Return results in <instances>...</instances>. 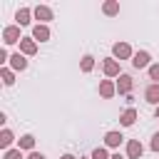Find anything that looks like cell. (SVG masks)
<instances>
[{
	"mask_svg": "<svg viewBox=\"0 0 159 159\" xmlns=\"http://www.w3.org/2000/svg\"><path fill=\"white\" fill-rule=\"evenodd\" d=\"M2 40H5V45H12V42H20L22 37H20V27H5L2 30Z\"/></svg>",
	"mask_w": 159,
	"mask_h": 159,
	"instance_id": "6da1fadb",
	"label": "cell"
},
{
	"mask_svg": "<svg viewBox=\"0 0 159 159\" xmlns=\"http://www.w3.org/2000/svg\"><path fill=\"white\" fill-rule=\"evenodd\" d=\"M144 99H147L149 104H157V107H159V82H154V84H149V87L144 89Z\"/></svg>",
	"mask_w": 159,
	"mask_h": 159,
	"instance_id": "7a4b0ae2",
	"label": "cell"
},
{
	"mask_svg": "<svg viewBox=\"0 0 159 159\" xmlns=\"http://www.w3.org/2000/svg\"><path fill=\"white\" fill-rule=\"evenodd\" d=\"M142 154H144V147L139 144V139H132V142L127 144V157H129V159H139Z\"/></svg>",
	"mask_w": 159,
	"mask_h": 159,
	"instance_id": "3957f363",
	"label": "cell"
},
{
	"mask_svg": "<svg viewBox=\"0 0 159 159\" xmlns=\"http://www.w3.org/2000/svg\"><path fill=\"white\" fill-rule=\"evenodd\" d=\"M20 50H22L25 55H35V52H37V42H35L32 37H22V40H20Z\"/></svg>",
	"mask_w": 159,
	"mask_h": 159,
	"instance_id": "277c9868",
	"label": "cell"
},
{
	"mask_svg": "<svg viewBox=\"0 0 159 159\" xmlns=\"http://www.w3.org/2000/svg\"><path fill=\"white\" fill-rule=\"evenodd\" d=\"M132 55V47L127 45V42H117L114 45V57H119V60H127Z\"/></svg>",
	"mask_w": 159,
	"mask_h": 159,
	"instance_id": "5b68a950",
	"label": "cell"
},
{
	"mask_svg": "<svg viewBox=\"0 0 159 159\" xmlns=\"http://www.w3.org/2000/svg\"><path fill=\"white\" fill-rule=\"evenodd\" d=\"M132 89V77L129 75H119V82H117V92L119 94H127Z\"/></svg>",
	"mask_w": 159,
	"mask_h": 159,
	"instance_id": "8992f818",
	"label": "cell"
},
{
	"mask_svg": "<svg viewBox=\"0 0 159 159\" xmlns=\"http://www.w3.org/2000/svg\"><path fill=\"white\" fill-rule=\"evenodd\" d=\"M35 17L42 20V22H47V20H52V10H50L47 5H37V7H35Z\"/></svg>",
	"mask_w": 159,
	"mask_h": 159,
	"instance_id": "52a82bcc",
	"label": "cell"
},
{
	"mask_svg": "<svg viewBox=\"0 0 159 159\" xmlns=\"http://www.w3.org/2000/svg\"><path fill=\"white\" fill-rule=\"evenodd\" d=\"M32 40H40V42L50 40V30H47L45 25H35V30H32Z\"/></svg>",
	"mask_w": 159,
	"mask_h": 159,
	"instance_id": "ba28073f",
	"label": "cell"
},
{
	"mask_svg": "<svg viewBox=\"0 0 159 159\" xmlns=\"http://www.w3.org/2000/svg\"><path fill=\"white\" fill-rule=\"evenodd\" d=\"M114 92H117V84H114L112 80H104V82L99 84V94H102V97H112Z\"/></svg>",
	"mask_w": 159,
	"mask_h": 159,
	"instance_id": "9c48e42d",
	"label": "cell"
},
{
	"mask_svg": "<svg viewBox=\"0 0 159 159\" xmlns=\"http://www.w3.org/2000/svg\"><path fill=\"white\" fill-rule=\"evenodd\" d=\"M122 139H124V137H122L119 132H107V134H104V144H107V147H119Z\"/></svg>",
	"mask_w": 159,
	"mask_h": 159,
	"instance_id": "30bf717a",
	"label": "cell"
},
{
	"mask_svg": "<svg viewBox=\"0 0 159 159\" xmlns=\"http://www.w3.org/2000/svg\"><path fill=\"white\" fill-rule=\"evenodd\" d=\"M104 75H107V77H117V75H119L117 60H104Z\"/></svg>",
	"mask_w": 159,
	"mask_h": 159,
	"instance_id": "8fae6325",
	"label": "cell"
},
{
	"mask_svg": "<svg viewBox=\"0 0 159 159\" xmlns=\"http://www.w3.org/2000/svg\"><path fill=\"white\" fill-rule=\"evenodd\" d=\"M132 65H134L137 70L147 67V65H149V55H147V52H137V55H134V60H132Z\"/></svg>",
	"mask_w": 159,
	"mask_h": 159,
	"instance_id": "7c38bea8",
	"label": "cell"
},
{
	"mask_svg": "<svg viewBox=\"0 0 159 159\" xmlns=\"http://www.w3.org/2000/svg\"><path fill=\"white\" fill-rule=\"evenodd\" d=\"M134 119H137V109H132V107H129V109L119 117V122H122L124 127H132V124H134Z\"/></svg>",
	"mask_w": 159,
	"mask_h": 159,
	"instance_id": "4fadbf2b",
	"label": "cell"
},
{
	"mask_svg": "<svg viewBox=\"0 0 159 159\" xmlns=\"http://www.w3.org/2000/svg\"><path fill=\"white\" fill-rule=\"evenodd\" d=\"M10 65H12V70H25V67H27V60L17 52V55H12V57H10Z\"/></svg>",
	"mask_w": 159,
	"mask_h": 159,
	"instance_id": "5bb4252c",
	"label": "cell"
},
{
	"mask_svg": "<svg viewBox=\"0 0 159 159\" xmlns=\"http://www.w3.org/2000/svg\"><path fill=\"white\" fill-rule=\"evenodd\" d=\"M35 147V137L32 134H25V137H20V142H17V149H32Z\"/></svg>",
	"mask_w": 159,
	"mask_h": 159,
	"instance_id": "9a60e30c",
	"label": "cell"
},
{
	"mask_svg": "<svg viewBox=\"0 0 159 159\" xmlns=\"http://www.w3.org/2000/svg\"><path fill=\"white\" fill-rule=\"evenodd\" d=\"M10 144H12V132H10V129H2V134H0V147L7 149Z\"/></svg>",
	"mask_w": 159,
	"mask_h": 159,
	"instance_id": "2e32d148",
	"label": "cell"
},
{
	"mask_svg": "<svg viewBox=\"0 0 159 159\" xmlns=\"http://www.w3.org/2000/svg\"><path fill=\"white\" fill-rule=\"evenodd\" d=\"M15 17H17V22H20V25H27V22H30V10H27V7H20Z\"/></svg>",
	"mask_w": 159,
	"mask_h": 159,
	"instance_id": "e0dca14e",
	"label": "cell"
},
{
	"mask_svg": "<svg viewBox=\"0 0 159 159\" xmlns=\"http://www.w3.org/2000/svg\"><path fill=\"white\" fill-rule=\"evenodd\" d=\"M92 67H94V57L92 55H84L82 57V72H92Z\"/></svg>",
	"mask_w": 159,
	"mask_h": 159,
	"instance_id": "ac0fdd59",
	"label": "cell"
},
{
	"mask_svg": "<svg viewBox=\"0 0 159 159\" xmlns=\"http://www.w3.org/2000/svg\"><path fill=\"white\" fill-rule=\"evenodd\" d=\"M104 12H107V15H117V12H119V5H117L114 0H109V2H104Z\"/></svg>",
	"mask_w": 159,
	"mask_h": 159,
	"instance_id": "d6986e66",
	"label": "cell"
},
{
	"mask_svg": "<svg viewBox=\"0 0 159 159\" xmlns=\"http://www.w3.org/2000/svg\"><path fill=\"white\" fill-rule=\"evenodd\" d=\"M0 77H2V82H5V84H12V82H15V77H12V72H10V70H5V67H2V72H0Z\"/></svg>",
	"mask_w": 159,
	"mask_h": 159,
	"instance_id": "ffe728a7",
	"label": "cell"
},
{
	"mask_svg": "<svg viewBox=\"0 0 159 159\" xmlns=\"http://www.w3.org/2000/svg\"><path fill=\"white\" fill-rule=\"evenodd\" d=\"M92 159H109V157H107V149H104V147H97V149L92 152Z\"/></svg>",
	"mask_w": 159,
	"mask_h": 159,
	"instance_id": "44dd1931",
	"label": "cell"
},
{
	"mask_svg": "<svg viewBox=\"0 0 159 159\" xmlns=\"http://www.w3.org/2000/svg\"><path fill=\"white\" fill-rule=\"evenodd\" d=\"M5 159H22V152L20 149H7L5 152Z\"/></svg>",
	"mask_w": 159,
	"mask_h": 159,
	"instance_id": "7402d4cb",
	"label": "cell"
},
{
	"mask_svg": "<svg viewBox=\"0 0 159 159\" xmlns=\"http://www.w3.org/2000/svg\"><path fill=\"white\" fill-rule=\"evenodd\" d=\"M149 77H152V80H159V62L149 67Z\"/></svg>",
	"mask_w": 159,
	"mask_h": 159,
	"instance_id": "603a6c76",
	"label": "cell"
},
{
	"mask_svg": "<svg viewBox=\"0 0 159 159\" xmlns=\"http://www.w3.org/2000/svg\"><path fill=\"white\" fill-rule=\"evenodd\" d=\"M152 149L159 152V134H154V139H152Z\"/></svg>",
	"mask_w": 159,
	"mask_h": 159,
	"instance_id": "cb8c5ba5",
	"label": "cell"
},
{
	"mask_svg": "<svg viewBox=\"0 0 159 159\" xmlns=\"http://www.w3.org/2000/svg\"><path fill=\"white\" fill-rule=\"evenodd\" d=\"M27 159H45V157H42L40 152H30V157H27Z\"/></svg>",
	"mask_w": 159,
	"mask_h": 159,
	"instance_id": "d4e9b609",
	"label": "cell"
},
{
	"mask_svg": "<svg viewBox=\"0 0 159 159\" xmlns=\"http://www.w3.org/2000/svg\"><path fill=\"white\" fill-rule=\"evenodd\" d=\"M109 159H124V157H122V154H112Z\"/></svg>",
	"mask_w": 159,
	"mask_h": 159,
	"instance_id": "484cf974",
	"label": "cell"
},
{
	"mask_svg": "<svg viewBox=\"0 0 159 159\" xmlns=\"http://www.w3.org/2000/svg\"><path fill=\"white\" fill-rule=\"evenodd\" d=\"M62 159H75V157H72V154H65V157H62Z\"/></svg>",
	"mask_w": 159,
	"mask_h": 159,
	"instance_id": "4316f807",
	"label": "cell"
},
{
	"mask_svg": "<svg viewBox=\"0 0 159 159\" xmlns=\"http://www.w3.org/2000/svg\"><path fill=\"white\" fill-rule=\"evenodd\" d=\"M157 117H159V107H157Z\"/></svg>",
	"mask_w": 159,
	"mask_h": 159,
	"instance_id": "83f0119b",
	"label": "cell"
},
{
	"mask_svg": "<svg viewBox=\"0 0 159 159\" xmlns=\"http://www.w3.org/2000/svg\"><path fill=\"white\" fill-rule=\"evenodd\" d=\"M82 159H84V157H82Z\"/></svg>",
	"mask_w": 159,
	"mask_h": 159,
	"instance_id": "f1b7e54d",
	"label": "cell"
}]
</instances>
